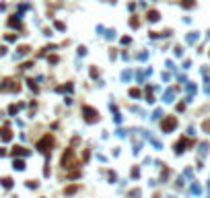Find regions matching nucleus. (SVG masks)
<instances>
[{
  "mask_svg": "<svg viewBox=\"0 0 210 198\" xmlns=\"http://www.w3.org/2000/svg\"><path fill=\"white\" fill-rule=\"evenodd\" d=\"M204 130H206V132H210V122H204Z\"/></svg>",
  "mask_w": 210,
  "mask_h": 198,
  "instance_id": "obj_22",
  "label": "nucleus"
},
{
  "mask_svg": "<svg viewBox=\"0 0 210 198\" xmlns=\"http://www.w3.org/2000/svg\"><path fill=\"white\" fill-rule=\"evenodd\" d=\"M19 107H21V105H14V103H12L11 107H8V114H17V112H19Z\"/></svg>",
  "mask_w": 210,
  "mask_h": 198,
  "instance_id": "obj_15",
  "label": "nucleus"
},
{
  "mask_svg": "<svg viewBox=\"0 0 210 198\" xmlns=\"http://www.w3.org/2000/svg\"><path fill=\"white\" fill-rule=\"evenodd\" d=\"M4 155H6V151H4V149H0V157H4Z\"/></svg>",
  "mask_w": 210,
  "mask_h": 198,
  "instance_id": "obj_23",
  "label": "nucleus"
},
{
  "mask_svg": "<svg viewBox=\"0 0 210 198\" xmlns=\"http://www.w3.org/2000/svg\"><path fill=\"white\" fill-rule=\"evenodd\" d=\"M25 54H29V46H21V47H19V52H17V58H21V56H25Z\"/></svg>",
  "mask_w": 210,
  "mask_h": 198,
  "instance_id": "obj_9",
  "label": "nucleus"
},
{
  "mask_svg": "<svg viewBox=\"0 0 210 198\" xmlns=\"http://www.w3.org/2000/svg\"><path fill=\"white\" fill-rule=\"evenodd\" d=\"M122 44H124V46H128V44H130V37H128V35H126V37H122Z\"/></svg>",
  "mask_w": 210,
  "mask_h": 198,
  "instance_id": "obj_20",
  "label": "nucleus"
},
{
  "mask_svg": "<svg viewBox=\"0 0 210 198\" xmlns=\"http://www.w3.org/2000/svg\"><path fill=\"white\" fill-rule=\"evenodd\" d=\"M14 39H17V35H14V33H8V35H6V41H14Z\"/></svg>",
  "mask_w": 210,
  "mask_h": 198,
  "instance_id": "obj_19",
  "label": "nucleus"
},
{
  "mask_svg": "<svg viewBox=\"0 0 210 198\" xmlns=\"http://www.w3.org/2000/svg\"><path fill=\"white\" fill-rule=\"evenodd\" d=\"M78 190V186H70V188H66V194H74Z\"/></svg>",
  "mask_w": 210,
  "mask_h": 198,
  "instance_id": "obj_16",
  "label": "nucleus"
},
{
  "mask_svg": "<svg viewBox=\"0 0 210 198\" xmlns=\"http://www.w3.org/2000/svg\"><path fill=\"white\" fill-rule=\"evenodd\" d=\"M82 116H84V120H87L89 124H93V122H97V120H99L97 109H93L91 105H82Z\"/></svg>",
  "mask_w": 210,
  "mask_h": 198,
  "instance_id": "obj_2",
  "label": "nucleus"
},
{
  "mask_svg": "<svg viewBox=\"0 0 210 198\" xmlns=\"http://www.w3.org/2000/svg\"><path fill=\"white\" fill-rule=\"evenodd\" d=\"M0 91H19V83L6 79V81H2V85H0Z\"/></svg>",
  "mask_w": 210,
  "mask_h": 198,
  "instance_id": "obj_4",
  "label": "nucleus"
},
{
  "mask_svg": "<svg viewBox=\"0 0 210 198\" xmlns=\"http://www.w3.org/2000/svg\"><path fill=\"white\" fill-rule=\"evenodd\" d=\"M175 126H177V118H175V116H167V118L163 120V124H161L163 132H173Z\"/></svg>",
  "mask_w": 210,
  "mask_h": 198,
  "instance_id": "obj_3",
  "label": "nucleus"
},
{
  "mask_svg": "<svg viewBox=\"0 0 210 198\" xmlns=\"http://www.w3.org/2000/svg\"><path fill=\"white\" fill-rule=\"evenodd\" d=\"M37 149L43 153V155H49V153H52V149H54V138H52L49 134H46L43 138L37 142Z\"/></svg>",
  "mask_w": 210,
  "mask_h": 198,
  "instance_id": "obj_1",
  "label": "nucleus"
},
{
  "mask_svg": "<svg viewBox=\"0 0 210 198\" xmlns=\"http://www.w3.org/2000/svg\"><path fill=\"white\" fill-rule=\"evenodd\" d=\"M130 25H132V27H138L140 21H138V19H130Z\"/></svg>",
  "mask_w": 210,
  "mask_h": 198,
  "instance_id": "obj_18",
  "label": "nucleus"
},
{
  "mask_svg": "<svg viewBox=\"0 0 210 198\" xmlns=\"http://www.w3.org/2000/svg\"><path fill=\"white\" fill-rule=\"evenodd\" d=\"M2 186H4V188H11L12 186V180H11V177H2Z\"/></svg>",
  "mask_w": 210,
  "mask_h": 198,
  "instance_id": "obj_14",
  "label": "nucleus"
},
{
  "mask_svg": "<svg viewBox=\"0 0 210 198\" xmlns=\"http://www.w3.org/2000/svg\"><path fill=\"white\" fill-rule=\"evenodd\" d=\"M0 138L4 140V142H8V140L12 138V132H11V128H6V126H4V128L0 130Z\"/></svg>",
  "mask_w": 210,
  "mask_h": 198,
  "instance_id": "obj_6",
  "label": "nucleus"
},
{
  "mask_svg": "<svg viewBox=\"0 0 210 198\" xmlns=\"http://www.w3.org/2000/svg\"><path fill=\"white\" fill-rule=\"evenodd\" d=\"M8 25H11V27H19V15H17V17H11V19H8Z\"/></svg>",
  "mask_w": 210,
  "mask_h": 198,
  "instance_id": "obj_12",
  "label": "nucleus"
},
{
  "mask_svg": "<svg viewBox=\"0 0 210 198\" xmlns=\"http://www.w3.org/2000/svg\"><path fill=\"white\" fill-rule=\"evenodd\" d=\"M62 165H64V167H72V149H68V151L64 153V157H62Z\"/></svg>",
  "mask_w": 210,
  "mask_h": 198,
  "instance_id": "obj_5",
  "label": "nucleus"
},
{
  "mask_svg": "<svg viewBox=\"0 0 210 198\" xmlns=\"http://www.w3.org/2000/svg\"><path fill=\"white\" fill-rule=\"evenodd\" d=\"M14 169L23 171V169H25V161H21V159H14Z\"/></svg>",
  "mask_w": 210,
  "mask_h": 198,
  "instance_id": "obj_10",
  "label": "nucleus"
},
{
  "mask_svg": "<svg viewBox=\"0 0 210 198\" xmlns=\"http://www.w3.org/2000/svg\"><path fill=\"white\" fill-rule=\"evenodd\" d=\"M186 144H187V140L186 138H181L177 144H175V153H181V151H186Z\"/></svg>",
  "mask_w": 210,
  "mask_h": 198,
  "instance_id": "obj_8",
  "label": "nucleus"
},
{
  "mask_svg": "<svg viewBox=\"0 0 210 198\" xmlns=\"http://www.w3.org/2000/svg\"><path fill=\"white\" fill-rule=\"evenodd\" d=\"M146 19H148L151 23H157V21H159V11H148L146 12Z\"/></svg>",
  "mask_w": 210,
  "mask_h": 198,
  "instance_id": "obj_7",
  "label": "nucleus"
},
{
  "mask_svg": "<svg viewBox=\"0 0 210 198\" xmlns=\"http://www.w3.org/2000/svg\"><path fill=\"white\" fill-rule=\"evenodd\" d=\"M56 29H60V31H62V29H64V23H60V21H56Z\"/></svg>",
  "mask_w": 210,
  "mask_h": 198,
  "instance_id": "obj_21",
  "label": "nucleus"
},
{
  "mask_svg": "<svg viewBox=\"0 0 210 198\" xmlns=\"http://www.w3.org/2000/svg\"><path fill=\"white\" fill-rule=\"evenodd\" d=\"M12 155H27V151H25L23 147H14V149H12Z\"/></svg>",
  "mask_w": 210,
  "mask_h": 198,
  "instance_id": "obj_13",
  "label": "nucleus"
},
{
  "mask_svg": "<svg viewBox=\"0 0 210 198\" xmlns=\"http://www.w3.org/2000/svg\"><path fill=\"white\" fill-rule=\"evenodd\" d=\"M181 6H183V8H194V6H196V2H194V0H183V2H181Z\"/></svg>",
  "mask_w": 210,
  "mask_h": 198,
  "instance_id": "obj_11",
  "label": "nucleus"
},
{
  "mask_svg": "<svg viewBox=\"0 0 210 198\" xmlns=\"http://www.w3.org/2000/svg\"><path fill=\"white\" fill-rule=\"evenodd\" d=\"M130 95H132V97H140V91L138 89H130Z\"/></svg>",
  "mask_w": 210,
  "mask_h": 198,
  "instance_id": "obj_17",
  "label": "nucleus"
}]
</instances>
